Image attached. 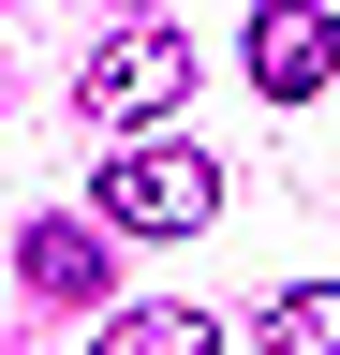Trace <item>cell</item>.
I'll list each match as a JSON object with an SVG mask.
<instances>
[{
    "mask_svg": "<svg viewBox=\"0 0 340 355\" xmlns=\"http://www.w3.org/2000/svg\"><path fill=\"white\" fill-rule=\"evenodd\" d=\"M15 282L30 296H104V237H89V222H30V237H15Z\"/></svg>",
    "mask_w": 340,
    "mask_h": 355,
    "instance_id": "obj_4",
    "label": "cell"
},
{
    "mask_svg": "<svg viewBox=\"0 0 340 355\" xmlns=\"http://www.w3.org/2000/svg\"><path fill=\"white\" fill-rule=\"evenodd\" d=\"M267 355H340V282H281V311H267Z\"/></svg>",
    "mask_w": 340,
    "mask_h": 355,
    "instance_id": "obj_6",
    "label": "cell"
},
{
    "mask_svg": "<svg viewBox=\"0 0 340 355\" xmlns=\"http://www.w3.org/2000/svg\"><path fill=\"white\" fill-rule=\"evenodd\" d=\"M325 74H340V15H296V0H267V15H251V89H267V104H311Z\"/></svg>",
    "mask_w": 340,
    "mask_h": 355,
    "instance_id": "obj_3",
    "label": "cell"
},
{
    "mask_svg": "<svg viewBox=\"0 0 340 355\" xmlns=\"http://www.w3.org/2000/svg\"><path fill=\"white\" fill-rule=\"evenodd\" d=\"M89 355H222V326H207V311H178V296H148V311H104Z\"/></svg>",
    "mask_w": 340,
    "mask_h": 355,
    "instance_id": "obj_5",
    "label": "cell"
},
{
    "mask_svg": "<svg viewBox=\"0 0 340 355\" xmlns=\"http://www.w3.org/2000/svg\"><path fill=\"white\" fill-rule=\"evenodd\" d=\"M193 89V30H163V15H134V30H104L89 44V74H74V104H89L104 133H148L163 104Z\"/></svg>",
    "mask_w": 340,
    "mask_h": 355,
    "instance_id": "obj_1",
    "label": "cell"
},
{
    "mask_svg": "<svg viewBox=\"0 0 340 355\" xmlns=\"http://www.w3.org/2000/svg\"><path fill=\"white\" fill-rule=\"evenodd\" d=\"M207 207H222V163H207V148H163V133H148V148L104 163V222H118V237H193Z\"/></svg>",
    "mask_w": 340,
    "mask_h": 355,
    "instance_id": "obj_2",
    "label": "cell"
}]
</instances>
